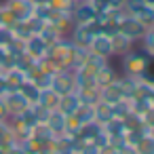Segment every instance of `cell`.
I'll return each instance as SVG.
<instances>
[{"instance_id":"29","label":"cell","mask_w":154,"mask_h":154,"mask_svg":"<svg viewBox=\"0 0 154 154\" xmlns=\"http://www.w3.org/2000/svg\"><path fill=\"white\" fill-rule=\"evenodd\" d=\"M139 47H141L143 51H148V55H154V26H150V28L146 30V34H143L141 40H139Z\"/></svg>"},{"instance_id":"10","label":"cell","mask_w":154,"mask_h":154,"mask_svg":"<svg viewBox=\"0 0 154 154\" xmlns=\"http://www.w3.org/2000/svg\"><path fill=\"white\" fill-rule=\"evenodd\" d=\"M118 68L112 63V59L106 63V66H101L97 72H95V85L97 87H103V85H110V82H114L116 78H118Z\"/></svg>"},{"instance_id":"32","label":"cell","mask_w":154,"mask_h":154,"mask_svg":"<svg viewBox=\"0 0 154 154\" xmlns=\"http://www.w3.org/2000/svg\"><path fill=\"white\" fill-rule=\"evenodd\" d=\"M118 154H137L135 152V146H131V143H122V146H118Z\"/></svg>"},{"instance_id":"12","label":"cell","mask_w":154,"mask_h":154,"mask_svg":"<svg viewBox=\"0 0 154 154\" xmlns=\"http://www.w3.org/2000/svg\"><path fill=\"white\" fill-rule=\"evenodd\" d=\"M110 40H112V57H120V55H122V53H127L133 45H137V42L129 40L127 36H122L120 32L112 34V36H110Z\"/></svg>"},{"instance_id":"22","label":"cell","mask_w":154,"mask_h":154,"mask_svg":"<svg viewBox=\"0 0 154 154\" xmlns=\"http://www.w3.org/2000/svg\"><path fill=\"white\" fill-rule=\"evenodd\" d=\"M17 91H19V93H21L30 103H36V101H38V97H40V89H38L32 80H28V78L23 80V85H21Z\"/></svg>"},{"instance_id":"16","label":"cell","mask_w":154,"mask_h":154,"mask_svg":"<svg viewBox=\"0 0 154 154\" xmlns=\"http://www.w3.org/2000/svg\"><path fill=\"white\" fill-rule=\"evenodd\" d=\"M110 59H106V57H99V55H95V53H91L89 51V55H87V59L78 66L80 70H85V72H89V74H93L95 76V72L101 68V66H106Z\"/></svg>"},{"instance_id":"28","label":"cell","mask_w":154,"mask_h":154,"mask_svg":"<svg viewBox=\"0 0 154 154\" xmlns=\"http://www.w3.org/2000/svg\"><path fill=\"white\" fill-rule=\"evenodd\" d=\"M141 82H146V85H152L154 87V55H150L148 57V63H146V68L141 70V74L137 76Z\"/></svg>"},{"instance_id":"1","label":"cell","mask_w":154,"mask_h":154,"mask_svg":"<svg viewBox=\"0 0 154 154\" xmlns=\"http://www.w3.org/2000/svg\"><path fill=\"white\" fill-rule=\"evenodd\" d=\"M148 51H143L141 47H139V42L137 45H133L127 53H122L120 57H118V66H120V74H127V76H139L141 74V70L146 68V63H148Z\"/></svg>"},{"instance_id":"31","label":"cell","mask_w":154,"mask_h":154,"mask_svg":"<svg viewBox=\"0 0 154 154\" xmlns=\"http://www.w3.org/2000/svg\"><path fill=\"white\" fill-rule=\"evenodd\" d=\"M9 118H11V114H9L7 106H5V99L0 97V122H9Z\"/></svg>"},{"instance_id":"17","label":"cell","mask_w":154,"mask_h":154,"mask_svg":"<svg viewBox=\"0 0 154 154\" xmlns=\"http://www.w3.org/2000/svg\"><path fill=\"white\" fill-rule=\"evenodd\" d=\"M66 114L63 112H59V110H51V114H49V118H47V125L51 127V131L55 133V135H61L63 131H66Z\"/></svg>"},{"instance_id":"21","label":"cell","mask_w":154,"mask_h":154,"mask_svg":"<svg viewBox=\"0 0 154 154\" xmlns=\"http://www.w3.org/2000/svg\"><path fill=\"white\" fill-rule=\"evenodd\" d=\"M91 5L95 7V11L99 15L108 13V11H114V9H122L125 7V0H91Z\"/></svg>"},{"instance_id":"19","label":"cell","mask_w":154,"mask_h":154,"mask_svg":"<svg viewBox=\"0 0 154 154\" xmlns=\"http://www.w3.org/2000/svg\"><path fill=\"white\" fill-rule=\"evenodd\" d=\"M59 97H61V95H57L53 89H40V97H38L36 103L45 106L47 110H57V106H59Z\"/></svg>"},{"instance_id":"4","label":"cell","mask_w":154,"mask_h":154,"mask_svg":"<svg viewBox=\"0 0 154 154\" xmlns=\"http://www.w3.org/2000/svg\"><path fill=\"white\" fill-rule=\"evenodd\" d=\"M146 26L143 23H139L133 15H129V13H125L122 15V19L118 21V32L122 34V36H127L129 40H133V42H139L141 40V36L146 34Z\"/></svg>"},{"instance_id":"9","label":"cell","mask_w":154,"mask_h":154,"mask_svg":"<svg viewBox=\"0 0 154 154\" xmlns=\"http://www.w3.org/2000/svg\"><path fill=\"white\" fill-rule=\"evenodd\" d=\"M89 51L95 53V55H99V57L112 59V40H110V36L103 34V32L95 34L93 40H91V45H89Z\"/></svg>"},{"instance_id":"24","label":"cell","mask_w":154,"mask_h":154,"mask_svg":"<svg viewBox=\"0 0 154 154\" xmlns=\"http://www.w3.org/2000/svg\"><path fill=\"white\" fill-rule=\"evenodd\" d=\"M38 36H40V38L47 42V45H53V42H55V40H59L63 34H61V32H59L55 26H51V23H45V26H42V30L38 32Z\"/></svg>"},{"instance_id":"2","label":"cell","mask_w":154,"mask_h":154,"mask_svg":"<svg viewBox=\"0 0 154 154\" xmlns=\"http://www.w3.org/2000/svg\"><path fill=\"white\" fill-rule=\"evenodd\" d=\"M72 40L68 36H61L53 45H49L47 57L55 63L57 70H72Z\"/></svg>"},{"instance_id":"14","label":"cell","mask_w":154,"mask_h":154,"mask_svg":"<svg viewBox=\"0 0 154 154\" xmlns=\"http://www.w3.org/2000/svg\"><path fill=\"white\" fill-rule=\"evenodd\" d=\"M2 76H5V85L7 89H19L26 80V72L17 70V68H7L2 70Z\"/></svg>"},{"instance_id":"5","label":"cell","mask_w":154,"mask_h":154,"mask_svg":"<svg viewBox=\"0 0 154 154\" xmlns=\"http://www.w3.org/2000/svg\"><path fill=\"white\" fill-rule=\"evenodd\" d=\"M57 95H66V93H72L76 91V85H74V70H57L53 76H51V87Z\"/></svg>"},{"instance_id":"11","label":"cell","mask_w":154,"mask_h":154,"mask_svg":"<svg viewBox=\"0 0 154 154\" xmlns=\"http://www.w3.org/2000/svg\"><path fill=\"white\" fill-rule=\"evenodd\" d=\"M30 137H32L38 146H47V143H51V141L55 139V133L51 131V127H49L47 122H36V125L32 127Z\"/></svg>"},{"instance_id":"33","label":"cell","mask_w":154,"mask_h":154,"mask_svg":"<svg viewBox=\"0 0 154 154\" xmlns=\"http://www.w3.org/2000/svg\"><path fill=\"white\" fill-rule=\"evenodd\" d=\"M99 154H118V148L112 146V143H106V146L99 148Z\"/></svg>"},{"instance_id":"7","label":"cell","mask_w":154,"mask_h":154,"mask_svg":"<svg viewBox=\"0 0 154 154\" xmlns=\"http://www.w3.org/2000/svg\"><path fill=\"white\" fill-rule=\"evenodd\" d=\"M2 99H5V106H7V110H9L11 116H19L23 110H28V108L32 106L17 89H9V91L2 95Z\"/></svg>"},{"instance_id":"3","label":"cell","mask_w":154,"mask_h":154,"mask_svg":"<svg viewBox=\"0 0 154 154\" xmlns=\"http://www.w3.org/2000/svg\"><path fill=\"white\" fill-rule=\"evenodd\" d=\"M99 32H101V28H99L97 21H93V23H74L72 30H70V34H68V38H70L74 45L89 47L91 40H93V36L99 34Z\"/></svg>"},{"instance_id":"13","label":"cell","mask_w":154,"mask_h":154,"mask_svg":"<svg viewBox=\"0 0 154 154\" xmlns=\"http://www.w3.org/2000/svg\"><path fill=\"white\" fill-rule=\"evenodd\" d=\"M78 106H80V99H78L76 91H72V93H66V95L59 97V106H57V110L63 112L66 116H70V114H74V112L78 110Z\"/></svg>"},{"instance_id":"39","label":"cell","mask_w":154,"mask_h":154,"mask_svg":"<svg viewBox=\"0 0 154 154\" xmlns=\"http://www.w3.org/2000/svg\"><path fill=\"white\" fill-rule=\"evenodd\" d=\"M72 154H78V152H72Z\"/></svg>"},{"instance_id":"18","label":"cell","mask_w":154,"mask_h":154,"mask_svg":"<svg viewBox=\"0 0 154 154\" xmlns=\"http://www.w3.org/2000/svg\"><path fill=\"white\" fill-rule=\"evenodd\" d=\"M76 95L80 99V103H87V106H95L101 95H99V87H85V89H76Z\"/></svg>"},{"instance_id":"34","label":"cell","mask_w":154,"mask_h":154,"mask_svg":"<svg viewBox=\"0 0 154 154\" xmlns=\"http://www.w3.org/2000/svg\"><path fill=\"white\" fill-rule=\"evenodd\" d=\"M9 89H7V85H5V76H2V70H0V97H2L5 93H7Z\"/></svg>"},{"instance_id":"35","label":"cell","mask_w":154,"mask_h":154,"mask_svg":"<svg viewBox=\"0 0 154 154\" xmlns=\"http://www.w3.org/2000/svg\"><path fill=\"white\" fill-rule=\"evenodd\" d=\"M32 5H51V0H32Z\"/></svg>"},{"instance_id":"23","label":"cell","mask_w":154,"mask_h":154,"mask_svg":"<svg viewBox=\"0 0 154 154\" xmlns=\"http://www.w3.org/2000/svg\"><path fill=\"white\" fill-rule=\"evenodd\" d=\"M135 152L137 154H154V137L146 131L141 137H139V141L135 143Z\"/></svg>"},{"instance_id":"37","label":"cell","mask_w":154,"mask_h":154,"mask_svg":"<svg viewBox=\"0 0 154 154\" xmlns=\"http://www.w3.org/2000/svg\"><path fill=\"white\" fill-rule=\"evenodd\" d=\"M34 154H47V152H40V150H38V152H34Z\"/></svg>"},{"instance_id":"25","label":"cell","mask_w":154,"mask_h":154,"mask_svg":"<svg viewBox=\"0 0 154 154\" xmlns=\"http://www.w3.org/2000/svg\"><path fill=\"white\" fill-rule=\"evenodd\" d=\"M133 17H135L139 23H143L146 28L154 26V11H152V7H150V5H143L137 13H133Z\"/></svg>"},{"instance_id":"30","label":"cell","mask_w":154,"mask_h":154,"mask_svg":"<svg viewBox=\"0 0 154 154\" xmlns=\"http://www.w3.org/2000/svg\"><path fill=\"white\" fill-rule=\"evenodd\" d=\"M74 5H76V0H51V9L61 11V13H72Z\"/></svg>"},{"instance_id":"6","label":"cell","mask_w":154,"mask_h":154,"mask_svg":"<svg viewBox=\"0 0 154 154\" xmlns=\"http://www.w3.org/2000/svg\"><path fill=\"white\" fill-rule=\"evenodd\" d=\"M72 21L74 23H93L97 21L99 13L95 11V7L91 5V0H76V5L72 9Z\"/></svg>"},{"instance_id":"38","label":"cell","mask_w":154,"mask_h":154,"mask_svg":"<svg viewBox=\"0 0 154 154\" xmlns=\"http://www.w3.org/2000/svg\"><path fill=\"white\" fill-rule=\"evenodd\" d=\"M152 11H154V5H152Z\"/></svg>"},{"instance_id":"20","label":"cell","mask_w":154,"mask_h":154,"mask_svg":"<svg viewBox=\"0 0 154 154\" xmlns=\"http://www.w3.org/2000/svg\"><path fill=\"white\" fill-rule=\"evenodd\" d=\"M93 110H95V120L97 122H108L110 118H114V110H112V103H106V101H97L95 106H93Z\"/></svg>"},{"instance_id":"27","label":"cell","mask_w":154,"mask_h":154,"mask_svg":"<svg viewBox=\"0 0 154 154\" xmlns=\"http://www.w3.org/2000/svg\"><path fill=\"white\" fill-rule=\"evenodd\" d=\"M74 116L85 125V122H91V120H95V110H93V106H87V103H80L78 106V110L74 112Z\"/></svg>"},{"instance_id":"8","label":"cell","mask_w":154,"mask_h":154,"mask_svg":"<svg viewBox=\"0 0 154 154\" xmlns=\"http://www.w3.org/2000/svg\"><path fill=\"white\" fill-rule=\"evenodd\" d=\"M21 47H23V53H26L28 57H32V59H40V57H45L47 51H49V45H47L38 34L26 38V40L21 42Z\"/></svg>"},{"instance_id":"26","label":"cell","mask_w":154,"mask_h":154,"mask_svg":"<svg viewBox=\"0 0 154 154\" xmlns=\"http://www.w3.org/2000/svg\"><path fill=\"white\" fill-rule=\"evenodd\" d=\"M112 110H114V118H125L127 114L133 112L131 99H118L116 103H112Z\"/></svg>"},{"instance_id":"15","label":"cell","mask_w":154,"mask_h":154,"mask_svg":"<svg viewBox=\"0 0 154 154\" xmlns=\"http://www.w3.org/2000/svg\"><path fill=\"white\" fill-rule=\"evenodd\" d=\"M118 80V78H116ZM110 82V85H103V87H99V95H101V101H106V103H116L118 99H125L122 97V93H120V89H118V82Z\"/></svg>"},{"instance_id":"36","label":"cell","mask_w":154,"mask_h":154,"mask_svg":"<svg viewBox=\"0 0 154 154\" xmlns=\"http://www.w3.org/2000/svg\"><path fill=\"white\" fill-rule=\"evenodd\" d=\"M0 26H5L2 23V0H0Z\"/></svg>"}]
</instances>
